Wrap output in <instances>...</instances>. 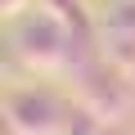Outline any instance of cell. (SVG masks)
Segmentation results:
<instances>
[{"instance_id": "cell-1", "label": "cell", "mask_w": 135, "mask_h": 135, "mask_svg": "<svg viewBox=\"0 0 135 135\" xmlns=\"http://www.w3.org/2000/svg\"><path fill=\"white\" fill-rule=\"evenodd\" d=\"M81 108H72L68 99H59L45 86H23L5 95V117H9V135H72V117Z\"/></svg>"}, {"instance_id": "cell-2", "label": "cell", "mask_w": 135, "mask_h": 135, "mask_svg": "<svg viewBox=\"0 0 135 135\" xmlns=\"http://www.w3.org/2000/svg\"><path fill=\"white\" fill-rule=\"evenodd\" d=\"M23 9V0H5V14H18Z\"/></svg>"}]
</instances>
